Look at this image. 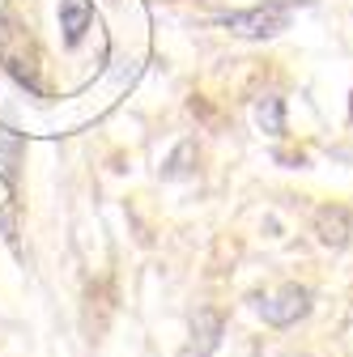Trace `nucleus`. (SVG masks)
Masks as SVG:
<instances>
[{
	"mask_svg": "<svg viewBox=\"0 0 353 357\" xmlns=\"http://www.w3.org/2000/svg\"><path fill=\"white\" fill-rule=\"evenodd\" d=\"M90 22H94V5H90V0H60V30H64L68 47L81 43V34L90 30Z\"/></svg>",
	"mask_w": 353,
	"mask_h": 357,
	"instance_id": "nucleus-5",
	"label": "nucleus"
},
{
	"mask_svg": "<svg viewBox=\"0 0 353 357\" xmlns=\"http://www.w3.org/2000/svg\"><path fill=\"white\" fill-rule=\"evenodd\" d=\"M192 162H196V141H183L179 149H174V153L166 158L162 178H183V174H192Z\"/></svg>",
	"mask_w": 353,
	"mask_h": 357,
	"instance_id": "nucleus-7",
	"label": "nucleus"
},
{
	"mask_svg": "<svg viewBox=\"0 0 353 357\" xmlns=\"http://www.w3.org/2000/svg\"><path fill=\"white\" fill-rule=\"evenodd\" d=\"M290 5L294 0H264V5L243 13H222L217 22L239 38H277L281 30H290Z\"/></svg>",
	"mask_w": 353,
	"mask_h": 357,
	"instance_id": "nucleus-1",
	"label": "nucleus"
},
{
	"mask_svg": "<svg viewBox=\"0 0 353 357\" xmlns=\"http://www.w3.org/2000/svg\"><path fill=\"white\" fill-rule=\"evenodd\" d=\"M222 332H226L222 310L200 306V310H196V319H192V353H196V357H213L217 344H222Z\"/></svg>",
	"mask_w": 353,
	"mask_h": 357,
	"instance_id": "nucleus-4",
	"label": "nucleus"
},
{
	"mask_svg": "<svg viewBox=\"0 0 353 357\" xmlns=\"http://www.w3.org/2000/svg\"><path fill=\"white\" fill-rule=\"evenodd\" d=\"M260 315H264V324H273V328H294L298 319L311 315V289H306V285H281L273 298L260 302Z\"/></svg>",
	"mask_w": 353,
	"mask_h": 357,
	"instance_id": "nucleus-2",
	"label": "nucleus"
},
{
	"mask_svg": "<svg viewBox=\"0 0 353 357\" xmlns=\"http://www.w3.org/2000/svg\"><path fill=\"white\" fill-rule=\"evenodd\" d=\"M255 123H260V132H269V137H285V98L264 94L255 102Z\"/></svg>",
	"mask_w": 353,
	"mask_h": 357,
	"instance_id": "nucleus-6",
	"label": "nucleus"
},
{
	"mask_svg": "<svg viewBox=\"0 0 353 357\" xmlns=\"http://www.w3.org/2000/svg\"><path fill=\"white\" fill-rule=\"evenodd\" d=\"M315 238L324 247H332V251H345L349 247V238H353V217H349L345 204H324L315 213Z\"/></svg>",
	"mask_w": 353,
	"mask_h": 357,
	"instance_id": "nucleus-3",
	"label": "nucleus"
}]
</instances>
